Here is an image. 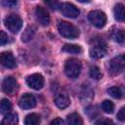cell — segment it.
<instances>
[{"mask_svg":"<svg viewBox=\"0 0 125 125\" xmlns=\"http://www.w3.org/2000/svg\"><path fill=\"white\" fill-rule=\"evenodd\" d=\"M58 30L60 34L68 39H75L79 36V30L71 23L67 21H60L58 23Z\"/></svg>","mask_w":125,"mask_h":125,"instance_id":"obj_1","label":"cell"},{"mask_svg":"<svg viewBox=\"0 0 125 125\" xmlns=\"http://www.w3.org/2000/svg\"><path fill=\"white\" fill-rule=\"evenodd\" d=\"M81 62L76 59H69L65 62L64 72L69 78H76L81 71Z\"/></svg>","mask_w":125,"mask_h":125,"instance_id":"obj_2","label":"cell"},{"mask_svg":"<svg viewBox=\"0 0 125 125\" xmlns=\"http://www.w3.org/2000/svg\"><path fill=\"white\" fill-rule=\"evenodd\" d=\"M90 22L97 28H103L106 23V15L100 10L91 11L88 15Z\"/></svg>","mask_w":125,"mask_h":125,"instance_id":"obj_3","label":"cell"},{"mask_svg":"<svg viewBox=\"0 0 125 125\" xmlns=\"http://www.w3.org/2000/svg\"><path fill=\"white\" fill-rule=\"evenodd\" d=\"M124 66H125V58L123 55H119L113 58L108 63L109 72L113 75H118L121 72H123Z\"/></svg>","mask_w":125,"mask_h":125,"instance_id":"obj_4","label":"cell"},{"mask_svg":"<svg viewBox=\"0 0 125 125\" xmlns=\"http://www.w3.org/2000/svg\"><path fill=\"white\" fill-rule=\"evenodd\" d=\"M5 26L12 31L13 33H17L22 27V21L18 15H10L4 21Z\"/></svg>","mask_w":125,"mask_h":125,"instance_id":"obj_5","label":"cell"},{"mask_svg":"<svg viewBox=\"0 0 125 125\" xmlns=\"http://www.w3.org/2000/svg\"><path fill=\"white\" fill-rule=\"evenodd\" d=\"M59 9L64 17L70 18V19H75L80 14V11L78 10V8L75 5H73L71 3H68V2H64V3L60 4Z\"/></svg>","mask_w":125,"mask_h":125,"instance_id":"obj_6","label":"cell"},{"mask_svg":"<svg viewBox=\"0 0 125 125\" xmlns=\"http://www.w3.org/2000/svg\"><path fill=\"white\" fill-rule=\"evenodd\" d=\"M90 56L94 59H101L104 58L106 53H107V49H106V44L104 41H97L94 45H92V47L90 48Z\"/></svg>","mask_w":125,"mask_h":125,"instance_id":"obj_7","label":"cell"},{"mask_svg":"<svg viewBox=\"0 0 125 125\" xmlns=\"http://www.w3.org/2000/svg\"><path fill=\"white\" fill-rule=\"evenodd\" d=\"M26 84L33 90H40L44 86V77L40 73H33L26 77Z\"/></svg>","mask_w":125,"mask_h":125,"instance_id":"obj_8","label":"cell"},{"mask_svg":"<svg viewBox=\"0 0 125 125\" xmlns=\"http://www.w3.org/2000/svg\"><path fill=\"white\" fill-rule=\"evenodd\" d=\"M18 88V82L17 80L12 77V76H8L6 77L3 82H2V90L6 93V94H9V95H13L16 90Z\"/></svg>","mask_w":125,"mask_h":125,"instance_id":"obj_9","label":"cell"},{"mask_svg":"<svg viewBox=\"0 0 125 125\" xmlns=\"http://www.w3.org/2000/svg\"><path fill=\"white\" fill-rule=\"evenodd\" d=\"M0 64L6 68H14L16 67V60L11 52H2L0 54Z\"/></svg>","mask_w":125,"mask_h":125,"instance_id":"obj_10","label":"cell"},{"mask_svg":"<svg viewBox=\"0 0 125 125\" xmlns=\"http://www.w3.org/2000/svg\"><path fill=\"white\" fill-rule=\"evenodd\" d=\"M35 16H36L37 21H38L41 25L47 26V25L50 23V16H49L48 11H47L45 8H43V7H41V6L36 7Z\"/></svg>","mask_w":125,"mask_h":125,"instance_id":"obj_11","label":"cell"},{"mask_svg":"<svg viewBox=\"0 0 125 125\" xmlns=\"http://www.w3.org/2000/svg\"><path fill=\"white\" fill-rule=\"evenodd\" d=\"M36 105V99L33 95L26 93L23 96H21L20 100V106L22 109H30Z\"/></svg>","mask_w":125,"mask_h":125,"instance_id":"obj_12","label":"cell"},{"mask_svg":"<svg viewBox=\"0 0 125 125\" xmlns=\"http://www.w3.org/2000/svg\"><path fill=\"white\" fill-rule=\"evenodd\" d=\"M55 104L59 108L63 109V108H65V107H67L69 105L70 100H69V98H68V96L66 94L60 93L55 98Z\"/></svg>","mask_w":125,"mask_h":125,"instance_id":"obj_13","label":"cell"},{"mask_svg":"<svg viewBox=\"0 0 125 125\" xmlns=\"http://www.w3.org/2000/svg\"><path fill=\"white\" fill-rule=\"evenodd\" d=\"M113 14L114 18L118 21H123L125 19V13H124V5L121 3H118L114 6L113 9Z\"/></svg>","mask_w":125,"mask_h":125,"instance_id":"obj_14","label":"cell"},{"mask_svg":"<svg viewBox=\"0 0 125 125\" xmlns=\"http://www.w3.org/2000/svg\"><path fill=\"white\" fill-rule=\"evenodd\" d=\"M62 50L69 54H80L82 52V48L79 45H75V44H65L63 45Z\"/></svg>","mask_w":125,"mask_h":125,"instance_id":"obj_15","label":"cell"},{"mask_svg":"<svg viewBox=\"0 0 125 125\" xmlns=\"http://www.w3.org/2000/svg\"><path fill=\"white\" fill-rule=\"evenodd\" d=\"M40 115L37 113H30L25 116L24 124L26 125H37L40 123Z\"/></svg>","mask_w":125,"mask_h":125,"instance_id":"obj_16","label":"cell"},{"mask_svg":"<svg viewBox=\"0 0 125 125\" xmlns=\"http://www.w3.org/2000/svg\"><path fill=\"white\" fill-rule=\"evenodd\" d=\"M12 110V103L8 99H2L0 101V112L2 114H7Z\"/></svg>","mask_w":125,"mask_h":125,"instance_id":"obj_17","label":"cell"},{"mask_svg":"<svg viewBox=\"0 0 125 125\" xmlns=\"http://www.w3.org/2000/svg\"><path fill=\"white\" fill-rule=\"evenodd\" d=\"M35 34V28L33 26H28L25 28V30L23 31L22 35H21V40L22 42H28L30 41Z\"/></svg>","mask_w":125,"mask_h":125,"instance_id":"obj_18","label":"cell"},{"mask_svg":"<svg viewBox=\"0 0 125 125\" xmlns=\"http://www.w3.org/2000/svg\"><path fill=\"white\" fill-rule=\"evenodd\" d=\"M66 122L69 125H81L83 123L81 116L79 114H77V113L68 114L67 117H66Z\"/></svg>","mask_w":125,"mask_h":125,"instance_id":"obj_19","label":"cell"},{"mask_svg":"<svg viewBox=\"0 0 125 125\" xmlns=\"http://www.w3.org/2000/svg\"><path fill=\"white\" fill-rule=\"evenodd\" d=\"M3 124H9V125H15L18 123V114L17 113H12L9 112L7 114H5L3 120H2Z\"/></svg>","mask_w":125,"mask_h":125,"instance_id":"obj_20","label":"cell"},{"mask_svg":"<svg viewBox=\"0 0 125 125\" xmlns=\"http://www.w3.org/2000/svg\"><path fill=\"white\" fill-rule=\"evenodd\" d=\"M110 35H111V38L115 42H117V43H122L123 40H124V32H123L122 29L115 28V29H113L111 31V34Z\"/></svg>","mask_w":125,"mask_h":125,"instance_id":"obj_21","label":"cell"},{"mask_svg":"<svg viewBox=\"0 0 125 125\" xmlns=\"http://www.w3.org/2000/svg\"><path fill=\"white\" fill-rule=\"evenodd\" d=\"M101 107H102L103 111H104L105 113H108V114H110V113H112L114 111V104H113L112 102H110L108 100H104L102 103Z\"/></svg>","mask_w":125,"mask_h":125,"instance_id":"obj_22","label":"cell"},{"mask_svg":"<svg viewBox=\"0 0 125 125\" xmlns=\"http://www.w3.org/2000/svg\"><path fill=\"white\" fill-rule=\"evenodd\" d=\"M107 94L114 99H121L123 95L121 89L118 87H110L109 89H107Z\"/></svg>","mask_w":125,"mask_h":125,"instance_id":"obj_23","label":"cell"},{"mask_svg":"<svg viewBox=\"0 0 125 125\" xmlns=\"http://www.w3.org/2000/svg\"><path fill=\"white\" fill-rule=\"evenodd\" d=\"M90 76L95 80H100L103 77V73L101 72L100 68L96 65L90 67Z\"/></svg>","mask_w":125,"mask_h":125,"instance_id":"obj_24","label":"cell"},{"mask_svg":"<svg viewBox=\"0 0 125 125\" xmlns=\"http://www.w3.org/2000/svg\"><path fill=\"white\" fill-rule=\"evenodd\" d=\"M45 4L52 10H57L59 9V6H60V3H59V0H44Z\"/></svg>","mask_w":125,"mask_h":125,"instance_id":"obj_25","label":"cell"},{"mask_svg":"<svg viewBox=\"0 0 125 125\" xmlns=\"http://www.w3.org/2000/svg\"><path fill=\"white\" fill-rule=\"evenodd\" d=\"M7 42H8V36H7V34L4 31L0 30V46L5 45Z\"/></svg>","mask_w":125,"mask_h":125,"instance_id":"obj_26","label":"cell"},{"mask_svg":"<svg viewBox=\"0 0 125 125\" xmlns=\"http://www.w3.org/2000/svg\"><path fill=\"white\" fill-rule=\"evenodd\" d=\"M117 118L120 121H124L125 120V107H121L120 110L117 113Z\"/></svg>","mask_w":125,"mask_h":125,"instance_id":"obj_27","label":"cell"},{"mask_svg":"<svg viewBox=\"0 0 125 125\" xmlns=\"http://www.w3.org/2000/svg\"><path fill=\"white\" fill-rule=\"evenodd\" d=\"M63 123H64V121L62 120V119H61V118H56V119H54L52 122H51V124L52 125H63Z\"/></svg>","mask_w":125,"mask_h":125,"instance_id":"obj_28","label":"cell"},{"mask_svg":"<svg viewBox=\"0 0 125 125\" xmlns=\"http://www.w3.org/2000/svg\"><path fill=\"white\" fill-rule=\"evenodd\" d=\"M96 124H112V121L109 119H101L95 122Z\"/></svg>","mask_w":125,"mask_h":125,"instance_id":"obj_29","label":"cell"},{"mask_svg":"<svg viewBox=\"0 0 125 125\" xmlns=\"http://www.w3.org/2000/svg\"><path fill=\"white\" fill-rule=\"evenodd\" d=\"M5 1L6 5H9V6H14L17 4V0H3Z\"/></svg>","mask_w":125,"mask_h":125,"instance_id":"obj_30","label":"cell"},{"mask_svg":"<svg viewBox=\"0 0 125 125\" xmlns=\"http://www.w3.org/2000/svg\"><path fill=\"white\" fill-rule=\"evenodd\" d=\"M77 1L80 3H89L90 2V0H77Z\"/></svg>","mask_w":125,"mask_h":125,"instance_id":"obj_31","label":"cell"}]
</instances>
